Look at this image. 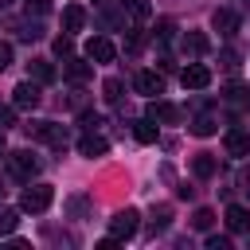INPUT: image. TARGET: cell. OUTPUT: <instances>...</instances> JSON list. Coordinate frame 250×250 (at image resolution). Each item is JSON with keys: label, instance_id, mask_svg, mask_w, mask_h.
<instances>
[{"label": "cell", "instance_id": "d590c367", "mask_svg": "<svg viewBox=\"0 0 250 250\" xmlns=\"http://www.w3.org/2000/svg\"><path fill=\"white\" fill-rule=\"evenodd\" d=\"M0 195H4V188H0Z\"/></svg>", "mask_w": 250, "mask_h": 250}, {"label": "cell", "instance_id": "ffe728a7", "mask_svg": "<svg viewBox=\"0 0 250 250\" xmlns=\"http://www.w3.org/2000/svg\"><path fill=\"white\" fill-rule=\"evenodd\" d=\"M20 227V211H12V207H0V234H12Z\"/></svg>", "mask_w": 250, "mask_h": 250}, {"label": "cell", "instance_id": "5b68a950", "mask_svg": "<svg viewBox=\"0 0 250 250\" xmlns=\"http://www.w3.org/2000/svg\"><path fill=\"white\" fill-rule=\"evenodd\" d=\"M8 164H12V176H16V180H31V176L39 172V160H35L27 148H20V152H8Z\"/></svg>", "mask_w": 250, "mask_h": 250}, {"label": "cell", "instance_id": "6da1fadb", "mask_svg": "<svg viewBox=\"0 0 250 250\" xmlns=\"http://www.w3.org/2000/svg\"><path fill=\"white\" fill-rule=\"evenodd\" d=\"M51 203H55V188H51V184H35V188H27V191L20 195V207H23V211H31V215L47 211Z\"/></svg>", "mask_w": 250, "mask_h": 250}, {"label": "cell", "instance_id": "cb8c5ba5", "mask_svg": "<svg viewBox=\"0 0 250 250\" xmlns=\"http://www.w3.org/2000/svg\"><path fill=\"white\" fill-rule=\"evenodd\" d=\"M121 4H125V8H129V12L137 16V20H145V16L152 12V8H148V0H121Z\"/></svg>", "mask_w": 250, "mask_h": 250}, {"label": "cell", "instance_id": "d6a6232c", "mask_svg": "<svg viewBox=\"0 0 250 250\" xmlns=\"http://www.w3.org/2000/svg\"><path fill=\"white\" fill-rule=\"evenodd\" d=\"M242 105H246V109H250V86H246V94H242Z\"/></svg>", "mask_w": 250, "mask_h": 250}, {"label": "cell", "instance_id": "e575fe53", "mask_svg": "<svg viewBox=\"0 0 250 250\" xmlns=\"http://www.w3.org/2000/svg\"><path fill=\"white\" fill-rule=\"evenodd\" d=\"M4 4H12V0H0V8H4Z\"/></svg>", "mask_w": 250, "mask_h": 250}, {"label": "cell", "instance_id": "7c38bea8", "mask_svg": "<svg viewBox=\"0 0 250 250\" xmlns=\"http://www.w3.org/2000/svg\"><path fill=\"white\" fill-rule=\"evenodd\" d=\"M211 23H215V31H219V35H234V31H238V16H234V12H227V8H219V12L211 16Z\"/></svg>", "mask_w": 250, "mask_h": 250}, {"label": "cell", "instance_id": "7402d4cb", "mask_svg": "<svg viewBox=\"0 0 250 250\" xmlns=\"http://www.w3.org/2000/svg\"><path fill=\"white\" fill-rule=\"evenodd\" d=\"M184 47H188V51H195V55H203V51H207V39L191 31V35H184Z\"/></svg>", "mask_w": 250, "mask_h": 250}, {"label": "cell", "instance_id": "4316f807", "mask_svg": "<svg viewBox=\"0 0 250 250\" xmlns=\"http://www.w3.org/2000/svg\"><path fill=\"white\" fill-rule=\"evenodd\" d=\"M207 250H230V238H223V234H211V238H207Z\"/></svg>", "mask_w": 250, "mask_h": 250}, {"label": "cell", "instance_id": "f1b7e54d", "mask_svg": "<svg viewBox=\"0 0 250 250\" xmlns=\"http://www.w3.org/2000/svg\"><path fill=\"white\" fill-rule=\"evenodd\" d=\"M125 47H129V51H141V47H145V31H133V35L125 39Z\"/></svg>", "mask_w": 250, "mask_h": 250}, {"label": "cell", "instance_id": "83f0119b", "mask_svg": "<svg viewBox=\"0 0 250 250\" xmlns=\"http://www.w3.org/2000/svg\"><path fill=\"white\" fill-rule=\"evenodd\" d=\"M8 125H16V109L12 105H0V129H8Z\"/></svg>", "mask_w": 250, "mask_h": 250}, {"label": "cell", "instance_id": "2e32d148", "mask_svg": "<svg viewBox=\"0 0 250 250\" xmlns=\"http://www.w3.org/2000/svg\"><path fill=\"white\" fill-rule=\"evenodd\" d=\"M148 117H152V121H176V117H180V109H176V105H168V102H152V105H148Z\"/></svg>", "mask_w": 250, "mask_h": 250}, {"label": "cell", "instance_id": "9a60e30c", "mask_svg": "<svg viewBox=\"0 0 250 250\" xmlns=\"http://www.w3.org/2000/svg\"><path fill=\"white\" fill-rule=\"evenodd\" d=\"M82 23H86V12H82L78 4H70V8L62 12V27H66V31H82Z\"/></svg>", "mask_w": 250, "mask_h": 250}, {"label": "cell", "instance_id": "603a6c76", "mask_svg": "<svg viewBox=\"0 0 250 250\" xmlns=\"http://www.w3.org/2000/svg\"><path fill=\"white\" fill-rule=\"evenodd\" d=\"M168 219H172V207H156V211H152V230H164Z\"/></svg>", "mask_w": 250, "mask_h": 250}, {"label": "cell", "instance_id": "8fae6325", "mask_svg": "<svg viewBox=\"0 0 250 250\" xmlns=\"http://www.w3.org/2000/svg\"><path fill=\"white\" fill-rule=\"evenodd\" d=\"M27 78L39 82V86H47V82H55V66L47 59H35V62H27Z\"/></svg>", "mask_w": 250, "mask_h": 250}, {"label": "cell", "instance_id": "8992f818", "mask_svg": "<svg viewBox=\"0 0 250 250\" xmlns=\"http://www.w3.org/2000/svg\"><path fill=\"white\" fill-rule=\"evenodd\" d=\"M180 82H184L188 90H207V86H211V70H207L203 62H188V66L180 70Z\"/></svg>", "mask_w": 250, "mask_h": 250}, {"label": "cell", "instance_id": "4dcf8cb0", "mask_svg": "<svg viewBox=\"0 0 250 250\" xmlns=\"http://www.w3.org/2000/svg\"><path fill=\"white\" fill-rule=\"evenodd\" d=\"M8 66H12V47L0 43V70H8Z\"/></svg>", "mask_w": 250, "mask_h": 250}, {"label": "cell", "instance_id": "7a4b0ae2", "mask_svg": "<svg viewBox=\"0 0 250 250\" xmlns=\"http://www.w3.org/2000/svg\"><path fill=\"white\" fill-rule=\"evenodd\" d=\"M23 133L35 137V141H47V145H66V129L55 125V121H27Z\"/></svg>", "mask_w": 250, "mask_h": 250}, {"label": "cell", "instance_id": "30bf717a", "mask_svg": "<svg viewBox=\"0 0 250 250\" xmlns=\"http://www.w3.org/2000/svg\"><path fill=\"white\" fill-rule=\"evenodd\" d=\"M227 227H230L234 234H246V230H250V211L238 207V203H230V207H227Z\"/></svg>", "mask_w": 250, "mask_h": 250}, {"label": "cell", "instance_id": "484cf974", "mask_svg": "<svg viewBox=\"0 0 250 250\" xmlns=\"http://www.w3.org/2000/svg\"><path fill=\"white\" fill-rule=\"evenodd\" d=\"M23 8H27V16H31V12L43 16V12H51V0H23Z\"/></svg>", "mask_w": 250, "mask_h": 250}, {"label": "cell", "instance_id": "f546056e", "mask_svg": "<svg viewBox=\"0 0 250 250\" xmlns=\"http://www.w3.org/2000/svg\"><path fill=\"white\" fill-rule=\"evenodd\" d=\"M55 51H59V55H70V51H74L70 35H59V39H55Z\"/></svg>", "mask_w": 250, "mask_h": 250}, {"label": "cell", "instance_id": "ac0fdd59", "mask_svg": "<svg viewBox=\"0 0 250 250\" xmlns=\"http://www.w3.org/2000/svg\"><path fill=\"white\" fill-rule=\"evenodd\" d=\"M90 74H94V66H90V62H82V59H70V62H66V78H74V82H86Z\"/></svg>", "mask_w": 250, "mask_h": 250}, {"label": "cell", "instance_id": "d4e9b609", "mask_svg": "<svg viewBox=\"0 0 250 250\" xmlns=\"http://www.w3.org/2000/svg\"><path fill=\"white\" fill-rule=\"evenodd\" d=\"M102 90H105V102H121V78H109Z\"/></svg>", "mask_w": 250, "mask_h": 250}, {"label": "cell", "instance_id": "3957f363", "mask_svg": "<svg viewBox=\"0 0 250 250\" xmlns=\"http://www.w3.org/2000/svg\"><path fill=\"white\" fill-rule=\"evenodd\" d=\"M137 227H141V215H137L133 207H125V211H117V215L109 219V234H113L117 242L133 238V234H137Z\"/></svg>", "mask_w": 250, "mask_h": 250}, {"label": "cell", "instance_id": "277c9868", "mask_svg": "<svg viewBox=\"0 0 250 250\" xmlns=\"http://www.w3.org/2000/svg\"><path fill=\"white\" fill-rule=\"evenodd\" d=\"M39 102H43V94H39V82H31V78L12 90V105H16V109H35Z\"/></svg>", "mask_w": 250, "mask_h": 250}, {"label": "cell", "instance_id": "5bb4252c", "mask_svg": "<svg viewBox=\"0 0 250 250\" xmlns=\"http://www.w3.org/2000/svg\"><path fill=\"white\" fill-rule=\"evenodd\" d=\"M191 172H195V176H199V180H211V176H215V172H219V160H215V156H211V152H199V156H195V160H191Z\"/></svg>", "mask_w": 250, "mask_h": 250}, {"label": "cell", "instance_id": "52a82bcc", "mask_svg": "<svg viewBox=\"0 0 250 250\" xmlns=\"http://www.w3.org/2000/svg\"><path fill=\"white\" fill-rule=\"evenodd\" d=\"M113 55H117V47H113L105 35H94V39L86 43V59H94V62H113Z\"/></svg>", "mask_w": 250, "mask_h": 250}, {"label": "cell", "instance_id": "4fadbf2b", "mask_svg": "<svg viewBox=\"0 0 250 250\" xmlns=\"http://www.w3.org/2000/svg\"><path fill=\"white\" fill-rule=\"evenodd\" d=\"M105 148H109V141H105V137H94V133H86V137L78 141V152H82V156H105Z\"/></svg>", "mask_w": 250, "mask_h": 250}, {"label": "cell", "instance_id": "1f68e13d", "mask_svg": "<svg viewBox=\"0 0 250 250\" xmlns=\"http://www.w3.org/2000/svg\"><path fill=\"white\" fill-rule=\"evenodd\" d=\"M156 35H160V39H172V20H160V27H156Z\"/></svg>", "mask_w": 250, "mask_h": 250}, {"label": "cell", "instance_id": "9c48e42d", "mask_svg": "<svg viewBox=\"0 0 250 250\" xmlns=\"http://www.w3.org/2000/svg\"><path fill=\"white\" fill-rule=\"evenodd\" d=\"M137 90H141L145 98H156V94H164V78L152 74V70H141V74H137Z\"/></svg>", "mask_w": 250, "mask_h": 250}, {"label": "cell", "instance_id": "ba28073f", "mask_svg": "<svg viewBox=\"0 0 250 250\" xmlns=\"http://www.w3.org/2000/svg\"><path fill=\"white\" fill-rule=\"evenodd\" d=\"M223 145H227V156H250V133L246 129H230L227 137H223Z\"/></svg>", "mask_w": 250, "mask_h": 250}, {"label": "cell", "instance_id": "e0dca14e", "mask_svg": "<svg viewBox=\"0 0 250 250\" xmlns=\"http://www.w3.org/2000/svg\"><path fill=\"white\" fill-rule=\"evenodd\" d=\"M133 137H137L141 145H152V141H156V121H152V117L137 121V125H133Z\"/></svg>", "mask_w": 250, "mask_h": 250}, {"label": "cell", "instance_id": "44dd1931", "mask_svg": "<svg viewBox=\"0 0 250 250\" xmlns=\"http://www.w3.org/2000/svg\"><path fill=\"white\" fill-rule=\"evenodd\" d=\"M211 223H215V211H211V207H199V211L191 215V227H195V230H211Z\"/></svg>", "mask_w": 250, "mask_h": 250}, {"label": "cell", "instance_id": "d6986e66", "mask_svg": "<svg viewBox=\"0 0 250 250\" xmlns=\"http://www.w3.org/2000/svg\"><path fill=\"white\" fill-rule=\"evenodd\" d=\"M215 129H219V125H215V117H211V113H199V117L191 121V133H195V137H211Z\"/></svg>", "mask_w": 250, "mask_h": 250}, {"label": "cell", "instance_id": "836d02e7", "mask_svg": "<svg viewBox=\"0 0 250 250\" xmlns=\"http://www.w3.org/2000/svg\"><path fill=\"white\" fill-rule=\"evenodd\" d=\"M4 148H8V145H4V129H0V156H4Z\"/></svg>", "mask_w": 250, "mask_h": 250}]
</instances>
